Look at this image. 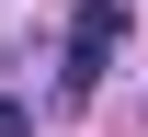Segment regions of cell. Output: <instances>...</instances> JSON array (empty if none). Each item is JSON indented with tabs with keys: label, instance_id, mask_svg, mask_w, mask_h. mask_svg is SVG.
Returning a JSON list of instances; mask_svg holds the SVG:
<instances>
[{
	"label": "cell",
	"instance_id": "2",
	"mask_svg": "<svg viewBox=\"0 0 148 137\" xmlns=\"http://www.w3.org/2000/svg\"><path fill=\"white\" fill-rule=\"evenodd\" d=\"M0 137H34V103L23 92H0Z\"/></svg>",
	"mask_w": 148,
	"mask_h": 137
},
{
	"label": "cell",
	"instance_id": "1",
	"mask_svg": "<svg viewBox=\"0 0 148 137\" xmlns=\"http://www.w3.org/2000/svg\"><path fill=\"white\" fill-rule=\"evenodd\" d=\"M114 46H125V0H80V12H69V69H57V92L91 103L103 69H114Z\"/></svg>",
	"mask_w": 148,
	"mask_h": 137
}]
</instances>
